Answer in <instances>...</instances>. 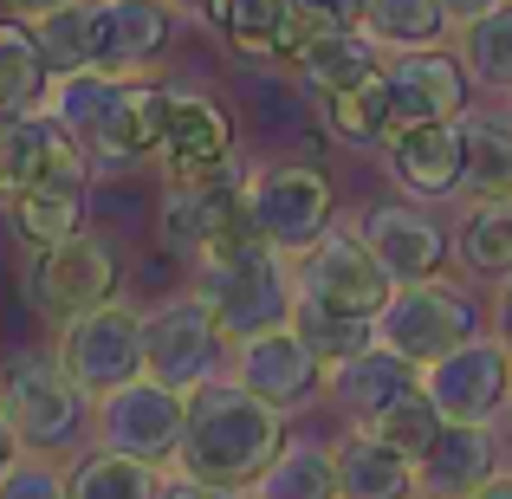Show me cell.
<instances>
[{
  "mask_svg": "<svg viewBox=\"0 0 512 499\" xmlns=\"http://www.w3.org/2000/svg\"><path fill=\"white\" fill-rule=\"evenodd\" d=\"M467 65L487 91H512V0H493L467 20Z\"/></svg>",
  "mask_w": 512,
  "mask_h": 499,
  "instance_id": "35",
  "label": "cell"
},
{
  "mask_svg": "<svg viewBox=\"0 0 512 499\" xmlns=\"http://www.w3.org/2000/svg\"><path fill=\"white\" fill-rule=\"evenodd\" d=\"M195 292L214 312V325L240 344V337H253V331L286 325L299 286L286 279L279 247H266V240L253 234V221H240V227H227L214 247L195 253Z\"/></svg>",
  "mask_w": 512,
  "mask_h": 499,
  "instance_id": "2",
  "label": "cell"
},
{
  "mask_svg": "<svg viewBox=\"0 0 512 499\" xmlns=\"http://www.w3.org/2000/svg\"><path fill=\"white\" fill-rule=\"evenodd\" d=\"M240 188H247L253 234L279 253H305L331 227V182L312 163H266L240 175Z\"/></svg>",
  "mask_w": 512,
  "mask_h": 499,
  "instance_id": "6",
  "label": "cell"
},
{
  "mask_svg": "<svg viewBox=\"0 0 512 499\" xmlns=\"http://www.w3.org/2000/svg\"><path fill=\"white\" fill-rule=\"evenodd\" d=\"M467 337H474V305L454 286H435V279H415V286L389 292L383 312H376V344H389L409 363H435L454 344H467Z\"/></svg>",
  "mask_w": 512,
  "mask_h": 499,
  "instance_id": "10",
  "label": "cell"
},
{
  "mask_svg": "<svg viewBox=\"0 0 512 499\" xmlns=\"http://www.w3.org/2000/svg\"><path fill=\"white\" fill-rule=\"evenodd\" d=\"M182 422H188V396L150 370L104 389V396H91V435H98V448L137 454V461H156V467L175 461Z\"/></svg>",
  "mask_w": 512,
  "mask_h": 499,
  "instance_id": "5",
  "label": "cell"
},
{
  "mask_svg": "<svg viewBox=\"0 0 512 499\" xmlns=\"http://www.w3.org/2000/svg\"><path fill=\"white\" fill-rule=\"evenodd\" d=\"M279 448H286L279 409L260 402L253 389L221 383V376L188 389V422H182V441H175V467L188 480H214V487L247 493Z\"/></svg>",
  "mask_w": 512,
  "mask_h": 499,
  "instance_id": "1",
  "label": "cell"
},
{
  "mask_svg": "<svg viewBox=\"0 0 512 499\" xmlns=\"http://www.w3.org/2000/svg\"><path fill=\"white\" fill-rule=\"evenodd\" d=\"M221 344H227V331L214 325V312L201 305V292L143 312V370L163 376V383L182 389V396L221 376Z\"/></svg>",
  "mask_w": 512,
  "mask_h": 499,
  "instance_id": "8",
  "label": "cell"
},
{
  "mask_svg": "<svg viewBox=\"0 0 512 499\" xmlns=\"http://www.w3.org/2000/svg\"><path fill=\"white\" fill-rule=\"evenodd\" d=\"M247 221V188H240L234 169H208V175H169L163 188V240L169 253H188L195 260L201 247L227 234V227Z\"/></svg>",
  "mask_w": 512,
  "mask_h": 499,
  "instance_id": "14",
  "label": "cell"
},
{
  "mask_svg": "<svg viewBox=\"0 0 512 499\" xmlns=\"http://www.w3.org/2000/svg\"><path fill=\"white\" fill-rule=\"evenodd\" d=\"M175 7H195V13H208V0H175Z\"/></svg>",
  "mask_w": 512,
  "mask_h": 499,
  "instance_id": "46",
  "label": "cell"
},
{
  "mask_svg": "<svg viewBox=\"0 0 512 499\" xmlns=\"http://www.w3.org/2000/svg\"><path fill=\"white\" fill-rule=\"evenodd\" d=\"M111 98H117V78H111V72H52L39 111H46L52 124H59L65 137L78 143V150H91V137H98Z\"/></svg>",
  "mask_w": 512,
  "mask_h": 499,
  "instance_id": "27",
  "label": "cell"
},
{
  "mask_svg": "<svg viewBox=\"0 0 512 499\" xmlns=\"http://www.w3.org/2000/svg\"><path fill=\"white\" fill-rule=\"evenodd\" d=\"M415 493H422L415 461L396 454L389 441H376L370 428L338 448V499H415Z\"/></svg>",
  "mask_w": 512,
  "mask_h": 499,
  "instance_id": "24",
  "label": "cell"
},
{
  "mask_svg": "<svg viewBox=\"0 0 512 499\" xmlns=\"http://www.w3.org/2000/svg\"><path fill=\"white\" fill-rule=\"evenodd\" d=\"M409 389H415V363L396 357L389 344H363L357 357L331 363V396H338V409L357 428H376V422H383V409H389V402H402Z\"/></svg>",
  "mask_w": 512,
  "mask_h": 499,
  "instance_id": "20",
  "label": "cell"
},
{
  "mask_svg": "<svg viewBox=\"0 0 512 499\" xmlns=\"http://www.w3.org/2000/svg\"><path fill=\"white\" fill-rule=\"evenodd\" d=\"M370 435H376V441H389L396 454H409V461H422L428 441L441 435V409H435V396H428V389H409L402 402H389V409H383V422H376Z\"/></svg>",
  "mask_w": 512,
  "mask_h": 499,
  "instance_id": "36",
  "label": "cell"
},
{
  "mask_svg": "<svg viewBox=\"0 0 512 499\" xmlns=\"http://www.w3.org/2000/svg\"><path fill=\"white\" fill-rule=\"evenodd\" d=\"M448 7L441 0H370L363 7V33L376 46H396V52H415V46H435L448 33Z\"/></svg>",
  "mask_w": 512,
  "mask_h": 499,
  "instance_id": "32",
  "label": "cell"
},
{
  "mask_svg": "<svg viewBox=\"0 0 512 499\" xmlns=\"http://www.w3.org/2000/svg\"><path fill=\"white\" fill-rule=\"evenodd\" d=\"M299 299H318V305H331V312L376 318L383 299H389V273L376 266V253L363 247V234L325 227L299 260Z\"/></svg>",
  "mask_w": 512,
  "mask_h": 499,
  "instance_id": "12",
  "label": "cell"
},
{
  "mask_svg": "<svg viewBox=\"0 0 512 499\" xmlns=\"http://www.w3.org/2000/svg\"><path fill=\"white\" fill-rule=\"evenodd\" d=\"M85 188H91V156L85 150L59 156L33 188H20V195L7 201L13 234H20L26 247H52V240L78 234V227H85Z\"/></svg>",
  "mask_w": 512,
  "mask_h": 499,
  "instance_id": "17",
  "label": "cell"
},
{
  "mask_svg": "<svg viewBox=\"0 0 512 499\" xmlns=\"http://www.w3.org/2000/svg\"><path fill=\"white\" fill-rule=\"evenodd\" d=\"M389 175L415 195H448L461 188V117H441V124L402 130L389 137Z\"/></svg>",
  "mask_w": 512,
  "mask_h": 499,
  "instance_id": "22",
  "label": "cell"
},
{
  "mask_svg": "<svg viewBox=\"0 0 512 499\" xmlns=\"http://www.w3.org/2000/svg\"><path fill=\"white\" fill-rule=\"evenodd\" d=\"M305 7L331 13V20H344V26H363V7H370V0H305Z\"/></svg>",
  "mask_w": 512,
  "mask_h": 499,
  "instance_id": "40",
  "label": "cell"
},
{
  "mask_svg": "<svg viewBox=\"0 0 512 499\" xmlns=\"http://www.w3.org/2000/svg\"><path fill=\"white\" fill-rule=\"evenodd\" d=\"M363 247L376 253V266L389 273V286H415V279H435L448 260V234H441L435 214L409 208V201H376L363 214Z\"/></svg>",
  "mask_w": 512,
  "mask_h": 499,
  "instance_id": "16",
  "label": "cell"
},
{
  "mask_svg": "<svg viewBox=\"0 0 512 499\" xmlns=\"http://www.w3.org/2000/svg\"><path fill=\"white\" fill-rule=\"evenodd\" d=\"M59 357L78 376L85 396H104V389L130 383V376H143V312L124 299L91 305L72 325H59Z\"/></svg>",
  "mask_w": 512,
  "mask_h": 499,
  "instance_id": "7",
  "label": "cell"
},
{
  "mask_svg": "<svg viewBox=\"0 0 512 499\" xmlns=\"http://www.w3.org/2000/svg\"><path fill=\"white\" fill-rule=\"evenodd\" d=\"M163 130H169V91L143 85V78H117V98H111V111H104V124H98L85 156L104 169L143 163V156L163 150Z\"/></svg>",
  "mask_w": 512,
  "mask_h": 499,
  "instance_id": "18",
  "label": "cell"
},
{
  "mask_svg": "<svg viewBox=\"0 0 512 499\" xmlns=\"http://www.w3.org/2000/svg\"><path fill=\"white\" fill-rule=\"evenodd\" d=\"M72 7V0H7V13H20V20H39V13H59Z\"/></svg>",
  "mask_w": 512,
  "mask_h": 499,
  "instance_id": "42",
  "label": "cell"
},
{
  "mask_svg": "<svg viewBox=\"0 0 512 499\" xmlns=\"http://www.w3.org/2000/svg\"><path fill=\"white\" fill-rule=\"evenodd\" d=\"M292 13H299V0H208V20L247 59H279V39H286Z\"/></svg>",
  "mask_w": 512,
  "mask_h": 499,
  "instance_id": "31",
  "label": "cell"
},
{
  "mask_svg": "<svg viewBox=\"0 0 512 499\" xmlns=\"http://www.w3.org/2000/svg\"><path fill=\"white\" fill-rule=\"evenodd\" d=\"M422 389L435 396L441 422H493L512 402V350L500 337H467L428 363Z\"/></svg>",
  "mask_w": 512,
  "mask_h": 499,
  "instance_id": "11",
  "label": "cell"
},
{
  "mask_svg": "<svg viewBox=\"0 0 512 499\" xmlns=\"http://www.w3.org/2000/svg\"><path fill=\"white\" fill-rule=\"evenodd\" d=\"M292 65L305 72V85H312L318 98H331V91H350V85H363V78L383 72V59H376V39L357 33V26H325V33H318Z\"/></svg>",
  "mask_w": 512,
  "mask_h": 499,
  "instance_id": "25",
  "label": "cell"
},
{
  "mask_svg": "<svg viewBox=\"0 0 512 499\" xmlns=\"http://www.w3.org/2000/svg\"><path fill=\"white\" fill-rule=\"evenodd\" d=\"M20 299L26 312L39 318V325H72L78 312H91V305L117 299V253L111 240L98 234H65L52 240V247H33L26 253V273H20Z\"/></svg>",
  "mask_w": 512,
  "mask_h": 499,
  "instance_id": "4",
  "label": "cell"
},
{
  "mask_svg": "<svg viewBox=\"0 0 512 499\" xmlns=\"http://www.w3.org/2000/svg\"><path fill=\"white\" fill-rule=\"evenodd\" d=\"M78 143L52 124L46 111H0V201H13L20 188H33L59 156H72Z\"/></svg>",
  "mask_w": 512,
  "mask_h": 499,
  "instance_id": "23",
  "label": "cell"
},
{
  "mask_svg": "<svg viewBox=\"0 0 512 499\" xmlns=\"http://www.w3.org/2000/svg\"><path fill=\"white\" fill-rule=\"evenodd\" d=\"M163 499H247L240 487H214V480H175V487H163Z\"/></svg>",
  "mask_w": 512,
  "mask_h": 499,
  "instance_id": "39",
  "label": "cell"
},
{
  "mask_svg": "<svg viewBox=\"0 0 512 499\" xmlns=\"http://www.w3.org/2000/svg\"><path fill=\"white\" fill-rule=\"evenodd\" d=\"M415 480L435 499H461L480 480H493V435L487 422H441V435L428 441V454L415 461Z\"/></svg>",
  "mask_w": 512,
  "mask_h": 499,
  "instance_id": "21",
  "label": "cell"
},
{
  "mask_svg": "<svg viewBox=\"0 0 512 499\" xmlns=\"http://www.w3.org/2000/svg\"><path fill=\"white\" fill-rule=\"evenodd\" d=\"M461 499H512V480L493 474V480H480V487H474V493H461Z\"/></svg>",
  "mask_w": 512,
  "mask_h": 499,
  "instance_id": "44",
  "label": "cell"
},
{
  "mask_svg": "<svg viewBox=\"0 0 512 499\" xmlns=\"http://www.w3.org/2000/svg\"><path fill=\"white\" fill-rule=\"evenodd\" d=\"M227 150H234V124H227L221 104L201 98V91H169V130L156 163L169 175H208L227 163Z\"/></svg>",
  "mask_w": 512,
  "mask_h": 499,
  "instance_id": "19",
  "label": "cell"
},
{
  "mask_svg": "<svg viewBox=\"0 0 512 499\" xmlns=\"http://www.w3.org/2000/svg\"><path fill=\"white\" fill-rule=\"evenodd\" d=\"M52 85V65L33 39V20H0V111H39Z\"/></svg>",
  "mask_w": 512,
  "mask_h": 499,
  "instance_id": "30",
  "label": "cell"
},
{
  "mask_svg": "<svg viewBox=\"0 0 512 499\" xmlns=\"http://www.w3.org/2000/svg\"><path fill=\"white\" fill-rule=\"evenodd\" d=\"M441 7H448V20H454V26H467L474 13H487L493 0H441Z\"/></svg>",
  "mask_w": 512,
  "mask_h": 499,
  "instance_id": "43",
  "label": "cell"
},
{
  "mask_svg": "<svg viewBox=\"0 0 512 499\" xmlns=\"http://www.w3.org/2000/svg\"><path fill=\"white\" fill-rule=\"evenodd\" d=\"M169 480L156 474V461H137V454L117 448H91L72 461L65 474V499H163Z\"/></svg>",
  "mask_w": 512,
  "mask_h": 499,
  "instance_id": "26",
  "label": "cell"
},
{
  "mask_svg": "<svg viewBox=\"0 0 512 499\" xmlns=\"http://www.w3.org/2000/svg\"><path fill=\"white\" fill-rule=\"evenodd\" d=\"M286 325L318 350V363H325V370H331V363H344V357H357L363 344H376V325H363L357 312H331V305L299 299V292H292V318H286Z\"/></svg>",
  "mask_w": 512,
  "mask_h": 499,
  "instance_id": "33",
  "label": "cell"
},
{
  "mask_svg": "<svg viewBox=\"0 0 512 499\" xmlns=\"http://www.w3.org/2000/svg\"><path fill=\"white\" fill-rule=\"evenodd\" d=\"M318 376H325V363H318V350L305 344L292 325L253 331V337H240V344H234V383L253 389L260 402H273V409L305 402L318 389Z\"/></svg>",
  "mask_w": 512,
  "mask_h": 499,
  "instance_id": "15",
  "label": "cell"
},
{
  "mask_svg": "<svg viewBox=\"0 0 512 499\" xmlns=\"http://www.w3.org/2000/svg\"><path fill=\"white\" fill-rule=\"evenodd\" d=\"M13 454H20V441H13V428H7V415H0V474L13 467Z\"/></svg>",
  "mask_w": 512,
  "mask_h": 499,
  "instance_id": "45",
  "label": "cell"
},
{
  "mask_svg": "<svg viewBox=\"0 0 512 499\" xmlns=\"http://www.w3.org/2000/svg\"><path fill=\"white\" fill-rule=\"evenodd\" d=\"M0 415H7L13 441L26 454H65V448H78V435L91 422V396L65 370L59 344L52 350H13L0 363Z\"/></svg>",
  "mask_w": 512,
  "mask_h": 499,
  "instance_id": "3",
  "label": "cell"
},
{
  "mask_svg": "<svg viewBox=\"0 0 512 499\" xmlns=\"http://www.w3.org/2000/svg\"><path fill=\"white\" fill-rule=\"evenodd\" d=\"M467 104V78L454 59L415 46V52H396L383 65V143L402 137V130H422V124H441V117H461Z\"/></svg>",
  "mask_w": 512,
  "mask_h": 499,
  "instance_id": "13",
  "label": "cell"
},
{
  "mask_svg": "<svg viewBox=\"0 0 512 499\" xmlns=\"http://www.w3.org/2000/svg\"><path fill=\"white\" fill-rule=\"evenodd\" d=\"M85 13V72L137 78L150 59H163L175 33V0H78Z\"/></svg>",
  "mask_w": 512,
  "mask_h": 499,
  "instance_id": "9",
  "label": "cell"
},
{
  "mask_svg": "<svg viewBox=\"0 0 512 499\" xmlns=\"http://www.w3.org/2000/svg\"><path fill=\"white\" fill-rule=\"evenodd\" d=\"M461 260L474 266V273H493V279L512 273V195H493V201H480V208L467 214Z\"/></svg>",
  "mask_w": 512,
  "mask_h": 499,
  "instance_id": "34",
  "label": "cell"
},
{
  "mask_svg": "<svg viewBox=\"0 0 512 499\" xmlns=\"http://www.w3.org/2000/svg\"><path fill=\"white\" fill-rule=\"evenodd\" d=\"M461 188L474 201L512 195V124L506 117H461Z\"/></svg>",
  "mask_w": 512,
  "mask_h": 499,
  "instance_id": "28",
  "label": "cell"
},
{
  "mask_svg": "<svg viewBox=\"0 0 512 499\" xmlns=\"http://www.w3.org/2000/svg\"><path fill=\"white\" fill-rule=\"evenodd\" d=\"M0 499H65V467L52 454H13V467L0 474Z\"/></svg>",
  "mask_w": 512,
  "mask_h": 499,
  "instance_id": "38",
  "label": "cell"
},
{
  "mask_svg": "<svg viewBox=\"0 0 512 499\" xmlns=\"http://www.w3.org/2000/svg\"><path fill=\"white\" fill-rule=\"evenodd\" d=\"M325 117L344 143H383V72L363 78L350 91H331L325 98Z\"/></svg>",
  "mask_w": 512,
  "mask_h": 499,
  "instance_id": "37",
  "label": "cell"
},
{
  "mask_svg": "<svg viewBox=\"0 0 512 499\" xmlns=\"http://www.w3.org/2000/svg\"><path fill=\"white\" fill-rule=\"evenodd\" d=\"M247 499H338V454H325L318 441L279 448L266 474L247 487Z\"/></svg>",
  "mask_w": 512,
  "mask_h": 499,
  "instance_id": "29",
  "label": "cell"
},
{
  "mask_svg": "<svg viewBox=\"0 0 512 499\" xmlns=\"http://www.w3.org/2000/svg\"><path fill=\"white\" fill-rule=\"evenodd\" d=\"M493 318H500V344L512 350V273H506V286H500V305H493Z\"/></svg>",
  "mask_w": 512,
  "mask_h": 499,
  "instance_id": "41",
  "label": "cell"
}]
</instances>
